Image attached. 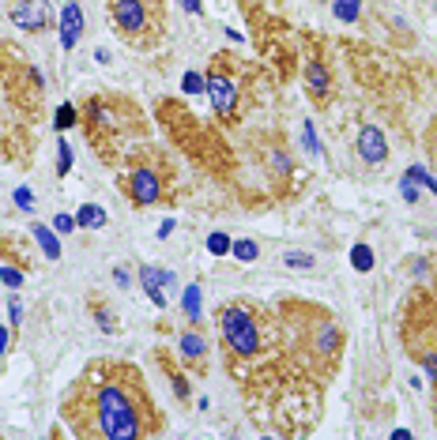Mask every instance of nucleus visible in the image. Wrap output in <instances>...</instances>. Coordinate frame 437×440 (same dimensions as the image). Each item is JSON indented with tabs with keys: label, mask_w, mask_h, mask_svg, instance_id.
Returning a JSON list of instances; mask_svg holds the SVG:
<instances>
[{
	"label": "nucleus",
	"mask_w": 437,
	"mask_h": 440,
	"mask_svg": "<svg viewBox=\"0 0 437 440\" xmlns=\"http://www.w3.org/2000/svg\"><path fill=\"white\" fill-rule=\"evenodd\" d=\"M72 125H80V113H75V106H61L57 109V128H72Z\"/></svg>",
	"instance_id": "23"
},
{
	"label": "nucleus",
	"mask_w": 437,
	"mask_h": 440,
	"mask_svg": "<svg viewBox=\"0 0 437 440\" xmlns=\"http://www.w3.org/2000/svg\"><path fill=\"white\" fill-rule=\"evenodd\" d=\"M305 87H309L316 106H324L328 98H332V72H328L324 57H316V53L309 57V64H305Z\"/></svg>",
	"instance_id": "7"
},
{
	"label": "nucleus",
	"mask_w": 437,
	"mask_h": 440,
	"mask_svg": "<svg viewBox=\"0 0 437 440\" xmlns=\"http://www.w3.org/2000/svg\"><path fill=\"white\" fill-rule=\"evenodd\" d=\"M358 158L369 162V166H381V162L388 158V143H385V132L366 125L362 132H358Z\"/></svg>",
	"instance_id": "9"
},
{
	"label": "nucleus",
	"mask_w": 437,
	"mask_h": 440,
	"mask_svg": "<svg viewBox=\"0 0 437 440\" xmlns=\"http://www.w3.org/2000/svg\"><path fill=\"white\" fill-rule=\"evenodd\" d=\"M0 282L12 286V290H19V286H23V271L12 268V263H4V268H0Z\"/></svg>",
	"instance_id": "22"
},
{
	"label": "nucleus",
	"mask_w": 437,
	"mask_h": 440,
	"mask_svg": "<svg viewBox=\"0 0 437 440\" xmlns=\"http://www.w3.org/2000/svg\"><path fill=\"white\" fill-rule=\"evenodd\" d=\"M8 346H12V335H8V327H0V354H4Z\"/></svg>",
	"instance_id": "36"
},
{
	"label": "nucleus",
	"mask_w": 437,
	"mask_h": 440,
	"mask_svg": "<svg viewBox=\"0 0 437 440\" xmlns=\"http://www.w3.org/2000/svg\"><path fill=\"white\" fill-rule=\"evenodd\" d=\"M113 282L121 286V290H128V286H133V275H128V268H117V271H113Z\"/></svg>",
	"instance_id": "31"
},
{
	"label": "nucleus",
	"mask_w": 437,
	"mask_h": 440,
	"mask_svg": "<svg viewBox=\"0 0 437 440\" xmlns=\"http://www.w3.org/2000/svg\"><path fill=\"white\" fill-rule=\"evenodd\" d=\"M91 316H94V324L102 327L106 335H117V316L109 313V309H106L102 301H91Z\"/></svg>",
	"instance_id": "16"
},
{
	"label": "nucleus",
	"mask_w": 437,
	"mask_h": 440,
	"mask_svg": "<svg viewBox=\"0 0 437 440\" xmlns=\"http://www.w3.org/2000/svg\"><path fill=\"white\" fill-rule=\"evenodd\" d=\"M234 57H226V53H215L211 57V68H207V80H204V91L211 98L218 120H230L238 117V102H242V87L234 80V68H230Z\"/></svg>",
	"instance_id": "4"
},
{
	"label": "nucleus",
	"mask_w": 437,
	"mask_h": 440,
	"mask_svg": "<svg viewBox=\"0 0 437 440\" xmlns=\"http://www.w3.org/2000/svg\"><path fill=\"white\" fill-rule=\"evenodd\" d=\"M283 263H287V268H313V256L309 252H287Z\"/></svg>",
	"instance_id": "27"
},
{
	"label": "nucleus",
	"mask_w": 437,
	"mask_h": 440,
	"mask_svg": "<svg viewBox=\"0 0 437 440\" xmlns=\"http://www.w3.org/2000/svg\"><path fill=\"white\" fill-rule=\"evenodd\" d=\"M181 309L189 316V324L200 320V286H189V290L181 294Z\"/></svg>",
	"instance_id": "17"
},
{
	"label": "nucleus",
	"mask_w": 437,
	"mask_h": 440,
	"mask_svg": "<svg viewBox=\"0 0 437 440\" xmlns=\"http://www.w3.org/2000/svg\"><path fill=\"white\" fill-rule=\"evenodd\" d=\"M422 369H426V377H430V384L437 388V350H430V354H422Z\"/></svg>",
	"instance_id": "28"
},
{
	"label": "nucleus",
	"mask_w": 437,
	"mask_h": 440,
	"mask_svg": "<svg viewBox=\"0 0 437 440\" xmlns=\"http://www.w3.org/2000/svg\"><path fill=\"white\" fill-rule=\"evenodd\" d=\"M75 226H83V230H98V226H106V211L98 203H83L80 207V215H75Z\"/></svg>",
	"instance_id": "13"
},
{
	"label": "nucleus",
	"mask_w": 437,
	"mask_h": 440,
	"mask_svg": "<svg viewBox=\"0 0 437 440\" xmlns=\"http://www.w3.org/2000/svg\"><path fill=\"white\" fill-rule=\"evenodd\" d=\"M351 263H355V271H369V268H374V252H369V245H355Z\"/></svg>",
	"instance_id": "20"
},
{
	"label": "nucleus",
	"mask_w": 437,
	"mask_h": 440,
	"mask_svg": "<svg viewBox=\"0 0 437 440\" xmlns=\"http://www.w3.org/2000/svg\"><path fill=\"white\" fill-rule=\"evenodd\" d=\"M181 4H185V8H189V12H192V15H204V4H200V0H181Z\"/></svg>",
	"instance_id": "35"
},
{
	"label": "nucleus",
	"mask_w": 437,
	"mask_h": 440,
	"mask_svg": "<svg viewBox=\"0 0 437 440\" xmlns=\"http://www.w3.org/2000/svg\"><path fill=\"white\" fill-rule=\"evenodd\" d=\"M403 177H411L414 184H422V189H430V192H437V181H433V173L430 170H422V166H411Z\"/></svg>",
	"instance_id": "19"
},
{
	"label": "nucleus",
	"mask_w": 437,
	"mask_h": 440,
	"mask_svg": "<svg viewBox=\"0 0 437 440\" xmlns=\"http://www.w3.org/2000/svg\"><path fill=\"white\" fill-rule=\"evenodd\" d=\"M400 192H403V200H407V203L419 200V189H414V181H411V177H403V181H400Z\"/></svg>",
	"instance_id": "30"
},
{
	"label": "nucleus",
	"mask_w": 437,
	"mask_h": 440,
	"mask_svg": "<svg viewBox=\"0 0 437 440\" xmlns=\"http://www.w3.org/2000/svg\"><path fill=\"white\" fill-rule=\"evenodd\" d=\"M159 365L166 369V377H170V384H173V395H178V399H189V380H185L178 369H173V361H170L166 354H159Z\"/></svg>",
	"instance_id": "15"
},
{
	"label": "nucleus",
	"mask_w": 437,
	"mask_h": 440,
	"mask_svg": "<svg viewBox=\"0 0 437 440\" xmlns=\"http://www.w3.org/2000/svg\"><path fill=\"white\" fill-rule=\"evenodd\" d=\"M178 350H181V358L185 361H204L207 358V339L200 332H185L178 339Z\"/></svg>",
	"instance_id": "12"
},
{
	"label": "nucleus",
	"mask_w": 437,
	"mask_h": 440,
	"mask_svg": "<svg viewBox=\"0 0 437 440\" xmlns=\"http://www.w3.org/2000/svg\"><path fill=\"white\" fill-rule=\"evenodd\" d=\"M358 12H362V0H336V19L343 23H355Z\"/></svg>",
	"instance_id": "18"
},
{
	"label": "nucleus",
	"mask_w": 437,
	"mask_h": 440,
	"mask_svg": "<svg viewBox=\"0 0 437 440\" xmlns=\"http://www.w3.org/2000/svg\"><path fill=\"white\" fill-rule=\"evenodd\" d=\"M35 237H38V245H42V252H46L49 260H61V241H57V234H53L49 226L35 222Z\"/></svg>",
	"instance_id": "14"
},
{
	"label": "nucleus",
	"mask_w": 437,
	"mask_h": 440,
	"mask_svg": "<svg viewBox=\"0 0 437 440\" xmlns=\"http://www.w3.org/2000/svg\"><path fill=\"white\" fill-rule=\"evenodd\" d=\"M19 320H23V309H19V298H12V327H19Z\"/></svg>",
	"instance_id": "34"
},
{
	"label": "nucleus",
	"mask_w": 437,
	"mask_h": 440,
	"mask_svg": "<svg viewBox=\"0 0 437 440\" xmlns=\"http://www.w3.org/2000/svg\"><path fill=\"white\" fill-rule=\"evenodd\" d=\"M302 316H305V327H298V332H302L305 354L316 358L324 369H332L336 361H340V354H343V327L336 324L324 309H316V316H313L316 324H309V309H305V305H302Z\"/></svg>",
	"instance_id": "3"
},
{
	"label": "nucleus",
	"mask_w": 437,
	"mask_h": 440,
	"mask_svg": "<svg viewBox=\"0 0 437 440\" xmlns=\"http://www.w3.org/2000/svg\"><path fill=\"white\" fill-rule=\"evenodd\" d=\"M207 249H211L215 256H226L234 245H230V237H226V234H211V237H207Z\"/></svg>",
	"instance_id": "25"
},
{
	"label": "nucleus",
	"mask_w": 437,
	"mask_h": 440,
	"mask_svg": "<svg viewBox=\"0 0 437 440\" xmlns=\"http://www.w3.org/2000/svg\"><path fill=\"white\" fill-rule=\"evenodd\" d=\"M61 414L75 436L144 440L162 433V410L151 399L144 372L117 358L91 361L64 395Z\"/></svg>",
	"instance_id": "1"
},
{
	"label": "nucleus",
	"mask_w": 437,
	"mask_h": 440,
	"mask_svg": "<svg viewBox=\"0 0 437 440\" xmlns=\"http://www.w3.org/2000/svg\"><path fill=\"white\" fill-rule=\"evenodd\" d=\"M125 192L136 207H151L166 196V173L159 170V162L151 158H133L125 173Z\"/></svg>",
	"instance_id": "6"
},
{
	"label": "nucleus",
	"mask_w": 437,
	"mask_h": 440,
	"mask_svg": "<svg viewBox=\"0 0 437 440\" xmlns=\"http://www.w3.org/2000/svg\"><path fill=\"white\" fill-rule=\"evenodd\" d=\"M113 23L133 46H151L162 34V12H151V0H113Z\"/></svg>",
	"instance_id": "5"
},
{
	"label": "nucleus",
	"mask_w": 437,
	"mask_h": 440,
	"mask_svg": "<svg viewBox=\"0 0 437 440\" xmlns=\"http://www.w3.org/2000/svg\"><path fill=\"white\" fill-rule=\"evenodd\" d=\"M80 34H83V8L75 4V0H68L64 12H61V46L72 53L80 46Z\"/></svg>",
	"instance_id": "11"
},
{
	"label": "nucleus",
	"mask_w": 437,
	"mask_h": 440,
	"mask_svg": "<svg viewBox=\"0 0 437 440\" xmlns=\"http://www.w3.org/2000/svg\"><path fill=\"white\" fill-rule=\"evenodd\" d=\"M215 320H218V332H223V343L230 346L234 358L249 361V358L260 354V339L264 335H260V320H257V313L249 309V305H242V301L223 305Z\"/></svg>",
	"instance_id": "2"
},
{
	"label": "nucleus",
	"mask_w": 437,
	"mask_h": 440,
	"mask_svg": "<svg viewBox=\"0 0 437 440\" xmlns=\"http://www.w3.org/2000/svg\"><path fill=\"white\" fill-rule=\"evenodd\" d=\"M57 230H61V234H72V230H75V218H68V215H57Z\"/></svg>",
	"instance_id": "33"
},
{
	"label": "nucleus",
	"mask_w": 437,
	"mask_h": 440,
	"mask_svg": "<svg viewBox=\"0 0 437 440\" xmlns=\"http://www.w3.org/2000/svg\"><path fill=\"white\" fill-rule=\"evenodd\" d=\"M234 256L242 260V263H253L260 256V249H257V241H234Z\"/></svg>",
	"instance_id": "21"
},
{
	"label": "nucleus",
	"mask_w": 437,
	"mask_h": 440,
	"mask_svg": "<svg viewBox=\"0 0 437 440\" xmlns=\"http://www.w3.org/2000/svg\"><path fill=\"white\" fill-rule=\"evenodd\" d=\"M16 203H19V207H27V211H30V207H35V196H30L27 189H19V192H16Z\"/></svg>",
	"instance_id": "32"
},
{
	"label": "nucleus",
	"mask_w": 437,
	"mask_h": 440,
	"mask_svg": "<svg viewBox=\"0 0 437 440\" xmlns=\"http://www.w3.org/2000/svg\"><path fill=\"white\" fill-rule=\"evenodd\" d=\"M68 170H72V147H68V139H61V147H57V173L64 177Z\"/></svg>",
	"instance_id": "24"
},
{
	"label": "nucleus",
	"mask_w": 437,
	"mask_h": 440,
	"mask_svg": "<svg viewBox=\"0 0 437 440\" xmlns=\"http://www.w3.org/2000/svg\"><path fill=\"white\" fill-rule=\"evenodd\" d=\"M302 143H305V151H309V155H321V143H316L313 120H305V128H302Z\"/></svg>",
	"instance_id": "26"
},
{
	"label": "nucleus",
	"mask_w": 437,
	"mask_h": 440,
	"mask_svg": "<svg viewBox=\"0 0 437 440\" xmlns=\"http://www.w3.org/2000/svg\"><path fill=\"white\" fill-rule=\"evenodd\" d=\"M181 91H189V94H200L204 91V80L196 72H185V80H181Z\"/></svg>",
	"instance_id": "29"
},
{
	"label": "nucleus",
	"mask_w": 437,
	"mask_h": 440,
	"mask_svg": "<svg viewBox=\"0 0 437 440\" xmlns=\"http://www.w3.org/2000/svg\"><path fill=\"white\" fill-rule=\"evenodd\" d=\"M140 282H144V294L151 298V305L162 309V305H166V286H173V271L144 263V268H140Z\"/></svg>",
	"instance_id": "10"
},
{
	"label": "nucleus",
	"mask_w": 437,
	"mask_h": 440,
	"mask_svg": "<svg viewBox=\"0 0 437 440\" xmlns=\"http://www.w3.org/2000/svg\"><path fill=\"white\" fill-rule=\"evenodd\" d=\"M12 23L23 30H46L49 27V8L46 0H19L12 8Z\"/></svg>",
	"instance_id": "8"
}]
</instances>
